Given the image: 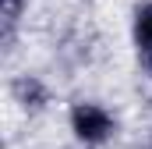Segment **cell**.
Masks as SVG:
<instances>
[{
  "mask_svg": "<svg viewBox=\"0 0 152 149\" xmlns=\"http://www.w3.org/2000/svg\"><path fill=\"white\" fill-rule=\"evenodd\" d=\"M67 124H71L75 139H78L85 149H96V146H103V142H110L113 131H117L113 114L106 110V107H99V103H92V100L75 103L71 114H67Z\"/></svg>",
  "mask_w": 152,
  "mask_h": 149,
  "instance_id": "6da1fadb",
  "label": "cell"
},
{
  "mask_svg": "<svg viewBox=\"0 0 152 149\" xmlns=\"http://www.w3.org/2000/svg\"><path fill=\"white\" fill-rule=\"evenodd\" d=\"M11 100L25 114H39L50 107V89L36 74H18V78H11Z\"/></svg>",
  "mask_w": 152,
  "mask_h": 149,
  "instance_id": "7a4b0ae2",
  "label": "cell"
},
{
  "mask_svg": "<svg viewBox=\"0 0 152 149\" xmlns=\"http://www.w3.org/2000/svg\"><path fill=\"white\" fill-rule=\"evenodd\" d=\"M131 43L138 46L142 57L152 53V0L134 4V11H131Z\"/></svg>",
  "mask_w": 152,
  "mask_h": 149,
  "instance_id": "3957f363",
  "label": "cell"
},
{
  "mask_svg": "<svg viewBox=\"0 0 152 149\" xmlns=\"http://www.w3.org/2000/svg\"><path fill=\"white\" fill-rule=\"evenodd\" d=\"M25 7H28V0H0V21H4V43H11V36H14V25H18V18L25 14Z\"/></svg>",
  "mask_w": 152,
  "mask_h": 149,
  "instance_id": "277c9868",
  "label": "cell"
}]
</instances>
